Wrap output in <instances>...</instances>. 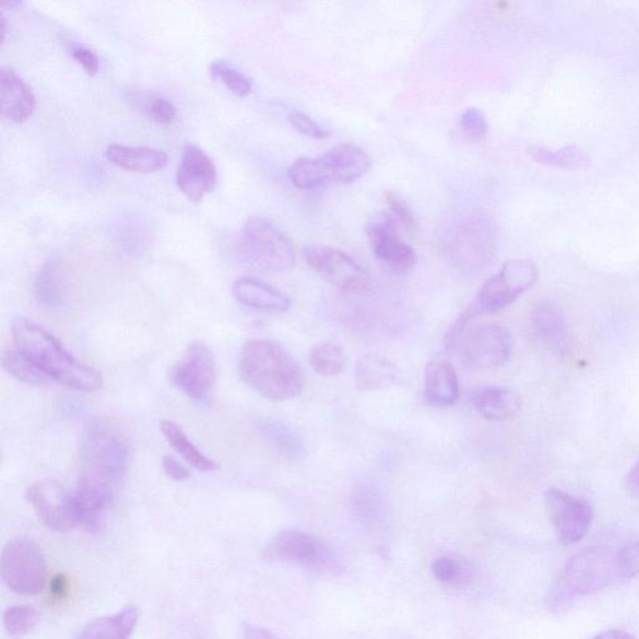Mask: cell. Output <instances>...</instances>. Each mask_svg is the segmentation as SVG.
Returning a JSON list of instances; mask_svg holds the SVG:
<instances>
[{
    "label": "cell",
    "mask_w": 639,
    "mask_h": 639,
    "mask_svg": "<svg viewBox=\"0 0 639 639\" xmlns=\"http://www.w3.org/2000/svg\"><path fill=\"white\" fill-rule=\"evenodd\" d=\"M129 462V443L120 428L104 418H92L84 425L79 445V487L114 495Z\"/></svg>",
    "instance_id": "obj_1"
},
{
    "label": "cell",
    "mask_w": 639,
    "mask_h": 639,
    "mask_svg": "<svg viewBox=\"0 0 639 639\" xmlns=\"http://www.w3.org/2000/svg\"><path fill=\"white\" fill-rule=\"evenodd\" d=\"M12 334L15 348L32 358L52 382L83 392L102 389V374L92 366L79 362L56 336L38 323L16 318L13 321Z\"/></svg>",
    "instance_id": "obj_2"
},
{
    "label": "cell",
    "mask_w": 639,
    "mask_h": 639,
    "mask_svg": "<svg viewBox=\"0 0 639 639\" xmlns=\"http://www.w3.org/2000/svg\"><path fill=\"white\" fill-rule=\"evenodd\" d=\"M239 369L244 382L269 401H291L304 391L305 379L299 363L274 341L251 340L245 344Z\"/></svg>",
    "instance_id": "obj_3"
},
{
    "label": "cell",
    "mask_w": 639,
    "mask_h": 639,
    "mask_svg": "<svg viewBox=\"0 0 639 639\" xmlns=\"http://www.w3.org/2000/svg\"><path fill=\"white\" fill-rule=\"evenodd\" d=\"M475 308L463 312L446 336V346L459 354L469 369L495 370L509 363L514 341L511 332L497 323L472 327Z\"/></svg>",
    "instance_id": "obj_4"
},
{
    "label": "cell",
    "mask_w": 639,
    "mask_h": 639,
    "mask_svg": "<svg viewBox=\"0 0 639 639\" xmlns=\"http://www.w3.org/2000/svg\"><path fill=\"white\" fill-rule=\"evenodd\" d=\"M371 166L370 156L355 144H339L320 157H299L288 168V179L303 190L329 184L353 182L364 177Z\"/></svg>",
    "instance_id": "obj_5"
},
{
    "label": "cell",
    "mask_w": 639,
    "mask_h": 639,
    "mask_svg": "<svg viewBox=\"0 0 639 639\" xmlns=\"http://www.w3.org/2000/svg\"><path fill=\"white\" fill-rule=\"evenodd\" d=\"M619 579L617 554L606 548H585L567 563L549 601L554 606H561L606 589Z\"/></svg>",
    "instance_id": "obj_6"
},
{
    "label": "cell",
    "mask_w": 639,
    "mask_h": 639,
    "mask_svg": "<svg viewBox=\"0 0 639 639\" xmlns=\"http://www.w3.org/2000/svg\"><path fill=\"white\" fill-rule=\"evenodd\" d=\"M238 252L245 264L265 273H284L295 264V249L291 239L273 222L262 216H252L244 224Z\"/></svg>",
    "instance_id": "obj_7"
},
{
    "label": "cell",
    "mask_w": 639,
    "mask_h": 639,
    "mask_svg": "<svg viewBox=\"0 0 639 639\" xmlns=\"http://www.w3.org/2000/svg\"><path fill=\"white\" fill-rule=\"evenodd\" d=\"M442 241L446 257L453 267L476 270L494 256L496 227L484 214L466 215L450 225Z\"/></svg>",
    "instance_id": "obj_8"
},
{
    "label": "cell",
    "mask_w": 639,
    "mask_h": 639,
    "mask_svg": "<svg viewBox=\"0 0 639 639\" xmlns=\"http://www.w3.org/2000/svg\"><path fill=\"white\" fill-rule=\"evenodd\" d=\"M270 561L295 565L318 573H335L340 559L326 540L299 530H285L267 548Z\"/></svg>",
    "instance_id": "obj_9"
},
{
    "label": "cell",
    "mask_w": 639,
    "mask_h": 639,
    "mask_svg": "<svg viewBox=\"0 0 639 639\" xmlns=\"http://www.w3.org/2000/svg\"><path fill=\"white\" fill-rule=\"evenodd\" d=\"M2 577L7 588L22 596L39 594L48 583V565L42 548L26 537L9 541L2 553Z\"/></svg>",
    "instance_id": "obj_10"
},
{
    "label": "cell",
    "mask_w": 639,
    "mask_h": 639,
    "mask_svg": "<svg viewBox=\"0 0 639 639\" xmlns=\"http://www.w3.org/2000/svg\"><path fill=\"white\" fill-rule=\"evenodd\" d=\"M539 269L528 259L507 261L497 274L480 288L476 308L481 312L497 313L509 308L522 294L536 284Z\"/></svg>",
    "instance_id": "obj_11"
},
{
    "label": "cell",
    "mask_w": 639,
    "mask_h": 639,
    "mask_svg": "<svg viewBox=\"0 0 639 639\" xmlns=\"http://www.w3.org/2000/svg\"><path fill=\"white\" fill-rule=\"evenodd\" d=\"M304 257L315 273L341 292L364 295L372 291L370 274L344 251L309 247L304 249Z\"/></svg>",
    "instance_id": "obj_12"
},
{
    "label": "cell",
    "mask_w": 639,
    "mask_h": 639,
    "mask_svg": "<svg viewBox=\"0 0 639 639\" xmlns=\"http://www.w3.org/2000/svg\"><path fill=\"white\" fill-rule=\"evenodd\" d=\"M171 382L184 395L205 404L213 397L217 380L215 357L210 347L197 341L182 354L170 374Z\"/></svg>",
    "instance_id": "obj_13"
},
{
    "label": "cell",
    "mask_w": 639,
    "mask_h": 639,
    "mask_svg": "<svg viewBox=\"0 0 639 639\" xmlns=\"http://www.w3.org/2000/svg\"><path fill=\"white\" fill-rule=\"evenodd\" d=\"M26 498L40 520L52 531L69 532L81 526L75 496L55 480H43L26 489Z\"/></svg>",
    "instance_id": "obj_14"
},
{
    "label": "cell",
    "mask_w": 639,
    "mask_h": 639,
    "mask_svg": "<svg viewBox=\"0 0 639 639\" xmlns=\"http://www.w3.org/2000/svg\"><path fill=\"white\" fill-rule=\"evenodd\" d=\"M545 504L549 520L565 546L575 545L588 535L593 521L590 502L553 487L545 494Z\"/></svg>",
    "instance_id": "obj_15"
},
{
    "label": "cell",
    "mask_w": 639,
    "mask_h": 639,
    "mask_svg": "<svg viewBox=\"0 0 639 639\" xmlns=\"http://www.w3.org/2000/svg\"><path fill=\"white\" fill-rule=\"evenodd\" d=\"M374 256L393 273L407 274L416 264V252L402 239L393 216L379 214L366 225Z\"/></svg>",
    "instance_id": "obj_16"
},
{
    "label": "cell",
    "mask_w": 639,
    "mask_h": 639,
    "mask_svg": "<svg viewBox=\"0 0 639 639\" xmlns=\"http://www.w3.org/2000/svg\"><path fill=\"white\" fill-rule=\"evenodd\" d=\"M179 190L190 201L200 203L217 184V170L212 159L200 146L188 143L182 149L177 170Z\"/></svg>",
    "instance_id": "obj_17"
},
{
    "label": "cell",
    "mask_w": 639,
    "mask_h": 639,
    "mask_svg": "<svg viewBox=\"0 0 639 639\" xmlns=\"http://www.w3.org/2000/svg\"><path fill=\"white\" fill-rule=\"evenodd\" d=\"M531 330L536 343L553 356H563L570 344L566 315L557 303L542 300L531 312Z\"/></svg>",
    "instance_id": "obj_18"
},
{
    "label": "cell",
    "mask_w": 639,
    "mask_h": 639,
    "mask_svg": "<svg viewBox=\"0 0 639 639\" xmlns=\"http://www.w3.org/2000/svg\"><path fill=\"white\" fill-rule=\"evenodd\" d=\"M0 100L3 116L14 122L28 120L37 108L32 87L11 67L0 70Z\"/></svg>",
    "instance_id": "obj_19"
},
{
    "label": "cell",
    "mask_w": 639,
    "mask_h": 639,
    "mask_svg": "<svg viewBox=\"0 0 639 639\" xmlns=\"http://www.w3.org/2000/svg\"><path fill=\"white\" fill-rule=\"evenodd\" d=\"M233 294L236 301L260 311L286 312L292 306L291 297L286 294L252 277L236 280Z\"/></svg>",
    "instance_id": "obj_20"
},
{
    "label": "cell",
    "mask_w": 639,
    "mask_h": 639,
    "mask_svg": "<svg viewBox=\"0 0 639 639\" xmlns=\"http://www.w3.org/2000/svg\"><path fill=\"white\" fill-rule=\"evenodd\" d=\"M460 397L457 370L449 363L435 358L425 370V398L434 406H451Z\"/></svg>",
    "instance_id": "obj_21"
},
{
    "label": "cell",
    "mask_w": 639,
    "mask_h": 639,
    "mask_svg": "<svg viewBox=\"0 0 639 639\" xmlns=\"http://www.w3.org/2000/svg\"><path fill=\"white\" fill-rule=\"evenodd\" d=\"M477 413L488 422L504 423L518 416L522 401L518 392L505 388H483L472 397Z\"/></svg>",
    "instance_id": "obj_22"
},
{
    "label": "cell",
    "mask_w": 639,
    "mask_h": 639,
    "mask_svg": "<svg viewBox=\"0 0 639 639\" xmlns=\"http://www.w3.org/2000/svg\"><path fill=\"white\" fill-rule=\"evenodd\" d=\"M107 157L110 163L119 168L134 173H156L168 165V154L159 149L149 146H129L111 144L107 149Z\"/></svg>",
    "instance_id": "obj_23"
},
{
    "label": "cell",
    "mask_w": 639,
    "mask_h": 639,
    "mask_svg": "<svg viewBox=\"0 0 639 639\" xmlns=\"http://www.w3.org/2000/svg\"><path fill=\"white\" fill-rule=\"evenodd\" d=\"M400 381V370L388 358L374 354H366L358 358L355 369L357 390L378 391L393 387Z\"/></svg>",
    "instance_id": "obj_24"
},
{
    "label": "cell",
    "mask_w": 639,
    "mask_h": 639,
    "mask_svg": "<svg viewBox=\"0 0 639 639\" xmlns=\"http://www.w3.org/2000/svg\"><path fill=\"white\" fill-rule=\"evenodd\" d=\"M139 614L128 606L117 614L94 619L75 639H129L138 625Z\"/></svg>",
    "instance_id": "obj_25"
},
{
    "label": "cell",
    "mask_w": 639,
    "mask_h": 639,
    "mask_svg": "<svg viewBox=\"0 0 639 639\" xmlns=\"http://www.w3.org/2000/svg\"><path fill=\"white\" fill-rule=\"evenodd\" d=\"M161 431L165 440L171 446V449L180 454L190 466L203 472H212L218 469L217 463L201 452L177 423L170 422V419H163Z\"/></svg>",
    "instance_id": "obj_26"
},
{
    "label": "cell",
    "mask_w": 639,
    "mask_h": 639,
    "mask_svg": "<svg viewBox=\"0 0 639 639\" xmlns=\"http://www.w3.org/2000/svg\"><path fill=\"white\" fill-rule=\"evenodd\" d=\"M431 572L443 588L462 590L474 581L475 567L466 557L446 555L434 561Z\"/></svg>",
    "instance_id": "obj_27"
},
{
    "label": "cell",
    "mask_w": 639,
    "mask_h": 639,
    "mask_svg": "<svg viewBox=\"0 0 639 639\" xmlns=\"http://www.w3.org/2000/svg\"><path fill=\"white\" fill-rule=\"evenodd\" d=\"M260 433L283 457L297 460L305 454L303 437L294 427L275 418H264L260 423Z\"/></svg>",
    "instance_id": "obj_28"
},
{
    "label": "cell",
    "mask_w": 639,
    "mask_h": 639,
    "mask_svg": "<svg viewBox=\"0 0 639 639\" xmlns=\"http://www.w3.org/2000/svg\"><path fill=\"white\" fill-rule=\"evenodd\" d=\"M528 153L533 161L553 166V168L579 170L588 168L591 157L583 149L576 145H566L558 149L541 145H531Z\"/></svg>",
    "instance_id": "obj_29"
},
{
    "label": "cell",
    "mask_w": 639,
    "mask_h": 639,
    "mask_svg": "<svg viewBox=\"0 0 639 639\" xmlns=\"http://www.w3.org/2000/svg\"><path fill=\"white\" fill-rule=\"evenodd\" d=\"M34 295L43 308L55 309L63 301V280L57 260L49 259L38 271Z\"/></svg>",
    "instance_id": "obj_30"
},
{
    "label": "cell",
    "mask_w": 639,
    "mask_h": 639,
    "mask_svg": "<svg viewBox=\"0 0 639 639\" xmlns=\"http://www.w3.org/2000/svg\"><path fill=\"white\" fill-rule=\"evenodd\" d=\"M2 364L3 369L14 379L32 384V387H47V384L55 383L32 358L15 347L3 354Z\"/></svg>",
    "instance_id": "obj_31"
},
{
    "label": "cell",
    "mask_w": 639,
    "mask_h": 639,
    "mask_svg": "<svg viewBox=\"0 0 639 639\" xmlns=\"http://www.w3.org/2000/svg\"><path fill=\"white\" fill-rule=\"evenodd\" d=\"M310 366L315 372L326 378H332L343 372L345 367V354L343 347L335 343H322L311 350Z\"/></svg>",
    "instance_id": "obj_32"
},
{
    "label": "cell",
    "mask_w": 639,
    "mask_h": 639,
    "mask_svg": "<svg viewBox=\"0 0 639 639\" xmlns=\"http://www.w3.org/2000/svg\"><path fill=\"white\" fill-rule=\"evenodd\" d=\"M210 73L216 81H221L227 90L236 96H240V98H245L252 92L251 79L225 59L214 60L210 66Z\"/></svg>",
    "instance_id": "obj_33"
},
{
    "label": "cell",
    "mask_w": 639,
    "mask_h": 639,
    "mask_svg": "<svg viewBox=\"0 0 639 639\" xmlns=\"http://www.w3.org/2000/svg\"><path fill=\"white\" fill-rule=\"evenodd\" d=\"M39 619V612L33 607L13 606L5 610L3 625L9 636L20 639L28 635Z\"/></svg>",
    "instance_id": "obj_34"
},
{
    "label": "cell",
    "mask_w": 639,
    "mask_h": 639,
    "mask_svg": "<svg viewBox=\"0 0 639 639\" xmlns=\"http://www.w3.org/2000/svg\"><path fill=\"white\" fill-rule=\"evenodd\" d=\"M461 128L470 139H483L488 129L485 114L477 108L466 109L461 117Z\"/></svg>",
    "instance_id": "obj_35"
},
{
    "label": "cell",
    "mask_w": 639,
    "mask_h": 639,
    "mask_svg": "<svg viewBox=\"0 0 639 639\" xmlns=\"http://www.w3.org/2000/svg\"><path fill=\"white\" fill-rule=\"evenodd\" d=\"M149 117L159 125H170L177 118V108L174 104L161 95L151 96L145 107Z\"/></svg>",
    "instance_id": "obj_36"
},
{
    "label": "cell",
    "mask_w": 639,
    "mask_h": 639,
    "mask_svg": "<svg viewBox=\"0 0 639 639\" xmlns=\"http://www.w3.org/2000/svg\"><path fill=\"white\" fill-rule=\"evenodd\" d=\"M620 579L629 580L639 575V544L624 547L617 554Z\"/></svg>",
    "instance_id": "obj_37"
},
{
    "label": "cell",
    "mask_w": 639,
    "mask_h": 639,
    "mask_svg": "<svg viewBox=\"0 0 639 639\" xmlns=\"http://www.w3.org/2000/svg\"><path fill=\"white\" fill-rule=\"evenodd\" d=\"M288 121H291L292 126L305 137L312 139H323L329 137L328 130L323 129L317 121L301 111L293 110L288 114Z\"/></svg>",
    "instance_id": "obj_38"
},
{
    "label": "cell",
    "mask_w": 639,
    "mask_h": 639,
    "mask_svg": "<svg viewBox=\"0 0 639 639\" xmlns=\"http://www.w3.org/2000/svg\"><path fill=\"white\" fill-rule=\"evenodd\" d=\"M69 51L87 75L94 76L99 72V57L93 49L82 46V44H73Z\"/></svg>",
    "instance_id": "obj_39"
},
{
    "label": "cell",
    "mask_w": 639,
    "mask_h": 639,
    "mask_svg": "<svg viewBox=\"0 0 639 639\" xmlns=\"http://www.w3.org/2000/svg\"><path fill=\"white\" fill-rule=\"evenodd\" d=\"M387 203L393 216H395L400 223L404 224L407 229H414L416 225L415 216L404 200L400 199L397 194H393V192H388Z\"/></svg>",
    "instance_id": "obj_40"
},
{
    "label": "cell",
    "mask_w": 639,
    "mask_h": 639,
    "mask_svg": "<svg viewBox=\"0 0 639 639\" xmlns=\"http://www.w3.org/2000/svg\"><path fill=\"white\" fill-rule=\"evenodd\" d=\"M163 470L165 475L175 481V483H186V481L190 478V471L188 468L184 466L182 463L178 459L171 457V454H166V457L163 458Z\"/></svg>",
    "instance_id": "obj_41"
},
{
    "label": "cell",
    "mask_w": 639,
    "mask_h": 639,
    "mask_svg": "<svg viewBox=\"0 0 639 639\" xmlns=\"http://www.w3.org/2000/svg\"><path fill=\"white\" fill-rule=\"evenodd\" d=\"M50 597L55 602H63L70 594V580L64 573H58L51 577L49 583Z\"/></svg>",
    "instance_id": "obj_42"
},
{
    "label": "cell",
    "mask_w": 639,
    "mask_h": 639,
    "mask_svg": "<svg viewBox=\"0 0 639 639\" xmlns=\"http://www.w3.org/2000/svg\"><path fill=\"white\" fill-rule=\"evenodd\" d=\"M242 639H285L283 637L277 636L270 629L264 627H259L256 625L245 624L242 628Z\"/></svg>",
    "instance_id": "obj_43"
},
{
    "label": "cell",
    "mask_w": 639,
    "mask_h": 639,
    "mask_svg": "<svg viewBox=\"0 0 639 639\" xmlns=\"http://www.w3.org/2000/svg\"><path fill=\"white\" fill-rule=\"evenodd\" d=\"M625 485L628 494L639 500V460L635 463V466L629 470Z\"/></svg>",
    "instance_id": "obj_44"
},
{
    "label": "cell",
    "mask_w": 639,
    "mask_h": 639,
    "mask_svg": "<svg viewBox=\"0 0 639 639\" xmlns=\"http://www.w3.org/2000/svg\"><path fill=\"white\" fill-rule=\"evenodd\" d=\"M592 639H637V637L624 631V629H611V631L603 632Z\"/></svg>",
    "instance_id": "obj_45"
}]
</instances>
